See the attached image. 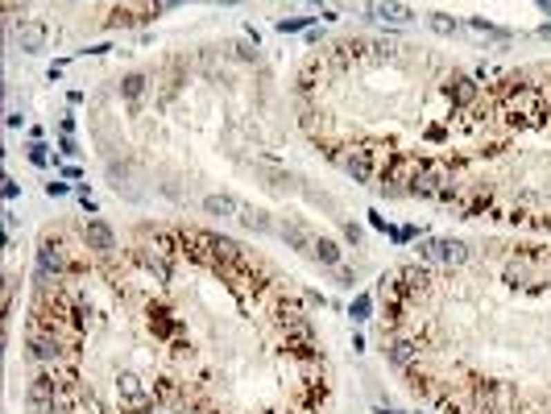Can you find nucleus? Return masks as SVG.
<instances>
[{
	"mask_svg": "<svg viewBox=\"0 0 551 414\" xmlns=\"http://www.w3.org/2000/svg\"><path fill=\"white\" fill-rule=\"evenodd\" d=\"M407 195H415V199H444V203H452V199H456V187H452V166H448V162H440V158L423 162Z\"/></svg>",
	"mask_w": 551,
	"mask_h": 414,
	"instance_id": "nucleus-1",
	"label": "nucleus"
},
{
	"mask_svg": "<svg viewBox=\"0 0 551 414\" xmlns=\"http://www.w3.org/2000/svg\"><path fill=\"white\" fill-rule=\"evenodd\" d=\"M340 162L357 182H373V178H382V170L390 162V149L386 145H353V153H344Z\"/></svg>",
	"mask_w": 551,
	"mask_h": 414,
	"instance_id": "nucleus-2",
	"label": "nucleus"
},
{
	"mask_svg": "<svg viewBox=\"0 0 551 414\" xmlns=\"http://www.w3.org/2000/svg\"><path fill=\"white\" fill-rule=\"evenodd\" d=\"M116 398H120V411L129 414H145L153 406V398H149V390H145V382L137 373H120L116 377Z\"/></svg>",
	"mask_w": 551,
	"mask_h": 414,
	"instance_id": "nucleus-3",
	"label": "nucleus"
},
{
	"mask_svg": "<svg viewBox=\"0 0 551 414\" xmlns=\"http://www.w3.org/2000/svg\"><path fill=\"white\" fill-rule=\"evenodd\" d=\"M29 357L37 365H58L62 361V340L50 336V332H41V328H29Z\"/></svg>",
	"mask_w": 551,
	"mask_h": 414,
	"instance_id": "nucleus-4",
	"label": "nucleus"
},
{
	"mask_svg": "<svg viewBox=\"0 0 551 414\" xmlns=\"http://www.w3.org/2000/svg\"><path fill=\"white\" fill-rule=\"evenodd\" d=\"M66 270V257L54 241H41L37 249V282H58V274Z\"/></svg>",
	"mask_w": 551,
	"mask_h": 414,
	"instance_id": "nucleus-5",
	"label": "nucleus"
},
{
	"mask_svg": "<svg viewBox=\"0 0 551 414\" xmlns=\"http://www.w3.org/2000/svg\"><path fill=\"white\" fill-rule=\"evenodd\" d=\"M83 241H87V249H95V253H112V249H116V232H112L104 220H87V224H83Z\"/></svg>",
	"mask_w": 551,
	"mask_h": 414,
	"instance_id": "nucleus-6",
	"label": "nucleus"
},
{
	"mask_svg": "<svg viewBox=\"0 0 551 414\" xmlns=\"http://www.w3.org/2000/svg\"><path fill=\"white\" fill-rule=\"evenodd\" d=\"M17 46H21L25 54L46 50V25H41V21H21V29H17Z\"/></svg>",
	"mask_w": 551,
	"mask_h": 414,
	"instance_id": "nucleus-7",
	"label": "nucleus"
},
{
	"mask_svg": "<svg viewBox=\"0 0 551 414\" xmlns=\"http://www.w3.org/2000/svg\"><path fill=\"white\" fill-rule=\"evenodd\" d=\"M427 282H431V278H427V270H419V265H407V270H398V274H394V286H398L407 299H411V294H423V290H427Z\"/></svg>",
	"mask_w": 551,
	"mask_h": 414,
	"instance_id": "nucleus-8",
	"label": "nucleus"
},
{
	"mask_svg": "<svg viewBox=\"0 0 551 414\" xmlns=\"http://www.w3.org/2000/svg\"><path fill=\"white\" fill-rule=\"evenodd\" d=\"M444 91H448V100H452V104H460V108L477 100V83H473L469 75H456V79H448V87H444Z\"/></svg>",
	"mask_w": 551,
	"mask_h": 414,
	"instance_id": "nucleus-9",
	"label": "nucleus"
},
{
	"mask_svg": "<svg viewBox=\"0 0 551 414\" xmlns=\"http://www.w3.org/2000/svg\"><path fill=\"white\" fill-rule=\"evenodd\" d=\"M390 361H394V369H411L419 361V344L415 340H394L390 344Z\"/></svg>",
	"mask_w": 551,
	"mask_h": 414,
	"instance_id": "nucleus-10",
	"label": "nucleus"
},
{
	"mask_svg": "<svg viewBox=\"0 0 551 414\" xmlns=\"http://www.w3.org/2000/svg\"><path fill=\"white\" fill-rule=\"evenodd\" d=\"M236 220H241L245 228H253V232H274V224H270V216H265L261 207H249V203H241Z\"/></svg>",
	"mask_w": 551,
	"mask_h": 414,
	"instance_id": "nucleus-11",
	"label": "nucleus"
},
{
	"mask_svg": "<svg viewBox=\"0 0 551 414\" xmlns=\"http://www.w3.org/2000/svg\"><path fill=\"white\" fill-rule=\"evenodd\" d=\"M365 12H369V17H382V21H411V17H415L411 4H369Z\"/></svg>",
	"mask_w": 551,
	"mask_h": 414,
	"instance_id": "nucleus-12",
	"label": "nucleus"
},
{
	"mask_svg": "<svg viewBox=\"0 0 551 414\" xmlns=\"http://www.w3.org/2000/svg\"><path fill=\"white\" fill-rule=\"evenodd\" d=\"M282 241H286V245H295V249H303V253H311V249H315V236H311L303 224H282Z\"/></svg>",
	"mask_w": 551,
	"mask_h": 414,
	"instance_id": "nucleus-13",
	"label": "nucleus"
},
{
	"mask_svg": "<svg viewBox=\"0 0 551 414\" xmlns=\"http://www.w3.org/2000/svg\"><path fill=\"white\" fill-rule=\"evenodd\" d=\"M203 211H207V216H236L241 203H236L232 195H207V199H203Z\"/></svg>",
	"mask_w": 551,
	"mask_h": 414,
	"instance_id": "nucleus-14",
	"label": "nucleus"
},
{
	"mask_svg": "<svg viewBox=\"0 0 551 414\" xmlns=\"http://www.w3.org/2000/svg\"><path fill=\"white\" fill-rule=\"evenodd\" d=\"M440 261L444 265H465L469 261V245L465 241H440Z\"/></svg>",
	"mask_w": 551,
	"mask_h": 414,
	"instance_id": "nucleus-15",
	"label": "nucleus"
},
{
	"mask_svg": "<svg viewBox=\"0 0 551 414\" xmlns=\"http://www.w3.org/2000/svg\"><path fill=\"white\" fill-rule=\"evenodd\" d=\"M149 323H153V336H162V340L178 332V319H174L166 307H153V311H149Z\"/></svg>",
	"mask_w": 551,
	"mask_h": 414,
	"instance_id": "nucleus-16",
	"label": "nucleus"
},
{
	"mask_svg": "<svg viewBox=\"0 0 551 414\" xmlns=\"http://www.w3.org/2000/svg\"><path fill=\"white\" fill-rule=\"evenodd\" d=\"M145 83H149V79H145L141 70H133V75H124V79H120V95H124L129 104H137V100L145 95Z\"/></svg>",
	"mask_w": 551,
	"mask_h": 414,
	"instance_id": "nucleus-17",
	"label": "nucleus"
},
{
	"mask_svg": "<svg viewBox=\"0 0 551 414\" xmlns=\"http://www.w3.org/2000/svg\"><path fill=\"white\" fill-rule=\"evenodd\" d=\"M311 257H315V261H324V265H340V245H336V241H328V236H315Z\"/></svg>",
	"mask_w": 551,
	"mask_h": 414,
	"instance_id": "nucleus-18",
	"label": "nucleus"
},
{
	"mask_svg": "<svg viewBox=\"0 0 551 414\" xmlns=\"http://www.w3.org/2000/svg\"><path fill=\"white\" fill-rule=\"evenodd\" d=\"M348 315H353V323H365L373 315V294H357L353 307H348Z\"/></svg>",
	"mask_w": 551,
	"mask_h": 414,
	"instance_id": "nucleus-19",
	"label": "nucleus"
},
{
	"mask_svg": "<svg viewBox=\"0 0 551 414\" xmlns=\"http://www.w3.org/2000/svg\"><path fill=\"white\" fill-rule=\"evenodd\" d=\"M427 25H431L436 33H444V37H448V33H456V17H448V12H431V17H427Z\"/></svg>",
	"mask_w": 551,
	"mask_h": 414,
	"instance_id": "nucleus-20",
	"label": "nucleus"
},
{
	"mask_svg": "<svg viewBox=\"0 0 551 414\" xmlns=\"http://www.w3.org/2000/svg\"><path fill=\"white\" fill-rule=\"evenodd\" d=\"M311 21H315V17H290V21L282 17V21H278V33H299V29H307Z\"/></svg>",
	"mask_w": 551,
	"mask_h": 414,
	"instance_id": "nucleus-21",
	"label": "nucleus"
},
{
	"mask_svg": "<svg viewBox=\"0 0 551 414\" xmlns=\"http://www.w3.org/2000/svg\"><path fill=\"white\" fill-rule=\"evenodd\" d=\"M469 25H473V29H481V33H494V37H510V29H502V25H494V21H485V17H473Z\"/></svg>",
	"mask_w": 551,
	"mask_h": 414,
	"instance_id": "nucleus-22",
	"label": "nucleus"
},
{
	"mask_svg": "<svg viewBox=\"0 0 551 414\" xmlns=\"http://www.w3.org/2000/svg\"><path fill=\"white\" fill-rule=\"evenodd\" d=\"M265 187H274V191H290V187H295V174H290V170H286V174H282V170H278V174H265Z\"/></svg>",
	"mask_w": 551,
	"mask_h": 414,
	"instance_id": "nucleus-23",
	"label": "nucleus"
},
{
	"mask_svg": "<svg viewBox=\"0 0 551 414\" xmlns=\"http://www.w3.org/2000/svg\"><path fill=\"white\" fill-rule=\"evenodd\" d=\"M29 162H33V166H46V162H50V153H46V145H41V141H33V145H29Z\"/></svg>",
	"mask_w": 551,
	"mask_h": 414,
	"instance_id": "nucleus-24",
	"label": "nucleus"
},
{
	"mask_svg": "<svg viewBox=\"0 0 551 414\" xmlns=\"http://www.w3.org/2000/svg\"><path fill=\"white\" fill-rule=\"evenodd\" d=\"M419 257L423 261H440V241H423L419 245Z\"/></svg>",
	"mask_w": 551,
	"mask_h": 414,
	"instance_id": "nucleus-25",
	"label": "nucleus"
},
{
	"mask_svg": "<svg viewBox=\"0 0 551 414\" xmlns=\"http://www.w3.org/2000/svg\"><path fill=\"white\" fill-rule=\"evenodd\" d=\"M236 54H241V58H253V62L261 58V54H257V41H241V46H236Z\"/></svg>",
	"mask_w": 551,
	"mask_h": 414,
	"instance_id": "nucleus-26",
	"label": "nucleus"
},
{
	"mask_svg": "<svg viewBox=\"0 0 551 414\" xmlns=\"http://www.w3.org/2000/svg\"><path fill=\"white\" fill-rule=\"evenodd\" d=\"M344 241H353V245H361V228H357L353 220H344Z\"/></svg>",
	"mask_w": 551,
	"mask_h": 414,
	"instance_id": "nucleus-27",
	"label": "nucleus"
},
{
	"mask_svg": "<svg viewBox=\"0 0 551 414\" xmlns=\"http://www.w3.org/2000/svg\"><path fill=\"white\" fill-rule=\"evenodd\" d=\"M58 149H62L66 158H75V153H79V145H75V137H62V141H58Z\"/></svg>",
	"mask_w": 551,
	"mask_h": 414,
	"instance_id": "nucleus-28",
	"label": "nucleus"
},
{
	"mask_svg": "<svg viewBox=\"0 0 551 414\" xmlns=\"http://www.w3.org/2000/svg\"><path fill=\"white\" fill-rule=\"evenodd\" d=\"M17 195H21V187L12 178H4V199H17Z\"/></svg>",
	"mask_w": 551,
	"mask_h": 414,
	"instance_id": "nucleus-29",
	"label": "nucleus"
},
{
	"mask_svg": "<svg viewBox=\"0 0 551 414\" xmlns=\"http://www.w3.org/2000/svg\"><path fill=\"white\" fill-rule=\"evenodd\" d=\"M46 195L54 199V195H66V182H46Z\"/></svg>",
	"mask_w": 551,
	"mask_h": 414,
	"instance_id": "nucleus-30",
	"label": "nucleus"
},
{
	"mask_svg": "<svg viewBox=\"0 0 551 414\" xmlns=\"http://www.w3.org/2000/svg\"><path fill=\"white\" fill-rule=\"evenodd\" d=\"M369 224H373V228H377V232H390V224H386V220H382V216H377V211H369Z\"/></svg>",
	"mask_w": 551,
	"mask_h": 414,
	"instance_id": "nucleus-31",
	"label": "nucleus"
},
{
	"mask_svg": "<svg viewBox=\"0 0 551 414\" xmlns=\"http://www.w3.org/2000/svg\"><path fill=\"white\" fill-rule=\"evenodd\" d=\"M539 12H548L551 17V0H539Z\"/></svg>",
	"mask_w": 551,
	"mask_h": 414,
	"instance_id": "nucleus-32",
	"label": "nucleus"
},
{
	"mask_svg": "<svg viewBox=\"0 0 551 414\" xmlns=\"http://www.w3.org/2000/svg\"><path fill=\"white\" fill-rule=\"evenodd\" d=\"M377 414H402V411H386V406H377Z\"/></svg>",
	"mask_w": 551,
	"mask_h": 414,
	"instance_id": "nucleus-33",
	"label": "nucleus"
}]
</instances>
